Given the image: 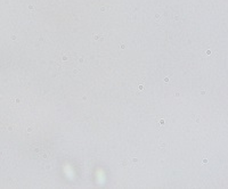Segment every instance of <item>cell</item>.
Masks as SVG:
<instances>
[{"label":"cell","instance_id":"cell-1","mask_svg":"<svg viewBox=\"0 0 228 189\" xmlns=\"http://www.w3.org/2000/svg\"><path fill=\"white\" fill-rule=\"evenodd\" d=\"M123 166L124 168H127V166H129V168H135V166H139L140 164H143V162L139 160V158H137V157H133V158H128V160H126L124 162H123Z\"/></svg>","mask_w":228,"mask_h":189}]
</instances>
